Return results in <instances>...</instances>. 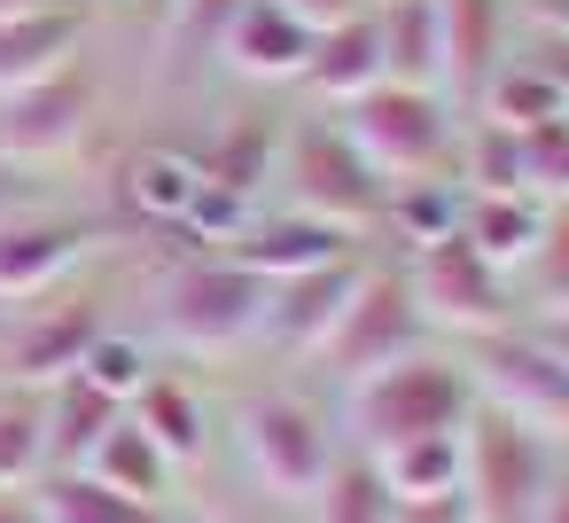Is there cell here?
Wrapping results in <instances>:
<instances>
[{
    "mask_svg": "<svg viewBox=\"0 0 569 523\" xmlns=\"http://www.w3.org/2000/svg\"><path fill=\"white\" fill-rule=\"evenodd\" d=\"M468 414H476V375H468L460 344L452 352L421 344V352H406V359L343 383V422H351L359 453H382V445L429 437V430H460Z\"/></svg>",
    "mask_w": 569,
    "mask_h": 523,
    "instance_id": "6da1fadb",
    "label": "cell"
},
{
    "mask_svg": "<svg viewBox=\"0 0 569 523\" xmlns=\"http://www.w3.org/2000/svg\"><path fill=\"white\" fill-rule=\"evenodd\" d=\"M553 468L561 461H553L546 430L476 398V414L460 430V507H468V523H538V507L553 492Z\"/></svg>",
    "mask_w": 569,
    "mask_h": 523,
    "instance_id": "7a4b0ae2",
    "label": "cell"
},
{
    "mask_svg": "<svg viewBox=\"0 0 569 523\" xmlns=\"http://www.w3.org/2000/svg\"><path fill=\"white\" fill-rule=\"evenodd\" d=\"M460 102L445 95V87H398V79H382V87H367V95H351L343 102V134L359 141V157L398 188V180H437V172H452V141H460Z\"/></svg>",
    "mask_w": 569,
    "mask_h": 523,
    "instance_id": "3957f363",
    "label": "cell"
},
{
    "mask_svg": "<svg viewBox=\"0 0 569 523\" xmlns=\"http://www.w3.org/2000/svg\"><path fill=\"white\" fill-rule=\"evenodd\" d=\"M273 180L289 188V211H312V219H328V227H343V235H375L382 211H390V180L359 157V141L343 134V118H336V126H328V118L289 126Z\"/></svg>",
    "mask_w": 569,
    "mask_h": 523,
    "instance_id": "277c9868",
    "label": "cell"
},
{
    "mask_svg": "<svg viewBox=\"0 0 569 523\" xmlns=\"http://www.w3.org/2000/svg\"><path fill=\"white\" fill-rule=\"evenodd\" d=\"M266 320V274L234 266L227 250H196L157 282V328L180 352H242Z\"/></svg>",
    "mask_w": 569,
    "mask_h": 523,
    "instance_id": "5b68a950",
    "label": "cell"
},
{
    "mask_svg": "<svg viewBox=\"0 0 569 523\" xmlns=\"http://www.w3.org/2000/svg\"><path fill=\"white\" fill-rule=\"evenodd\" d=\"M421 344H437V328H429L406 266L367 250V266H359V282H351V297H343V313H336V328L320 344V367L336 383H359V375H375V367H390V359H406Z\"/></svg>",
    "mask_w": 569,
    "mask_h": 523,
    "instance_id": "8992f818",
    "label": "cell"
},
{
    "mask_svg": "<svg viewBox=\"0 0 569 523\" xmlns=\"http://www.w3.org/2000/svg\"><path fill=\"white\" fill-rule=\"evenodd\" d=\"M406 282H413V297H421L429 328H437V336H452V344H468V336H491V328L522 320L515 274H507V266H491L460 227H452V235H437V243H421V250H406Z\"/></svg>",
    "mask_w": 569,
    "mask_h": 523,
    "instance_id": "52a82bcc",
    "label": "cell"
},
{
    "mask_svg": "<svg viewBox=\"0 0 569 523\" xmlns=\"http://www.w3.org/2000/svg\"><path fill=\"white\" fill-rule=\"evenodd\" d=\"M234 437H242L250 476H258L273 500H312V492H320V476H328V468H336V453H343V430H336V422H328V406H312L305 391L242 398Z\"/></svg>",
    "mask_w": 569,
    "mask_h": 523,
    "instance_id": "ba28073f",
    "label": "cell"
},
{
    "mask_svg": "<svg viewBox=\"0 0 569 523\" xmlns=\"http://www.w3.org/2000/svg\"><path fill=\"white\" fill-rule=\"evenodd\" d=\"M460 359H468L483 406H499V414L546 430L553 445L569 437V367H561L522 320H507V328H491V336H468Z\"/></svg>",
    "mask_w": 569,
    "mask_h": 523,
    "instance_id": "9c48e42d",
    "label": "cell"
},
{
    "mask_svg": "<svg viewBox=\"0 0 569 523\" xmlns=\"http://www.w3.org/2000/svg\"><path fill=\"white\" fill-rule=\"evenodd\" d=\"M94 126V79L79 63L17 87V95H0V157L40 172V165H63Z\"/></svg>",
    "mask_w": 569,
    "mask_h": 523,
    "instance_id": "30bf717a",
    "label": "cell"
},
{
    "mask_svg": "<svg viewBox=\"0 0 569 523\" xmlns=\"http://www.w3.org/2000/svg\"><path fill=\"white\" fill-rule=\"evenodd\" d=\"M359 266H367V250L266 282V320H258V344H273L281 359H320V344H328V328H336V313H343V297H351V282H359Z\"/></svg>",
    "mask_w": 569,
    "mask_h": 523,
    "instance_id": "8fae6325",
    "label": "cell"
},
{
    "mask_svg": "<svg viewBox=\"0 0 569 523\" xmlns=\"http://www.w3.org/2000/svg\"><path fill=\"white\" fill-rule=\"evenodd\" d=\"M94 219H71V211H17V219H0V297L24 305L40 289H56L87 250H94Z\"/></svg>",
    "mask_w": 569,
    "mask_h": 523,
    "instance_id": "7c38bea8",
    "label": "cell"
},
{
    "mask_svg": "<svg viewBox=\"0 0 569 523\" xmlns=\"http://www.w3.org/2000/svg\"><path fill=\"white\" fill-rule=\"evenodd\" d=\"M234 266H250V274H266V282H281V274H305V266H328V258H351V250H367V235H343V227H328V219H312V211H250L227 243H219Z\"/></svg>",
    "mask_w": 569,
    "mask_h": 523,
    "instance_id": "4fadbf2b",
    "label": "cell"
},
{
    "mask_svg": "<svg viewBox=\"0 0 569 523\" xmlns=\"http://www.w3.org/2000/svg\"><path fill=\"white\" fill-rule=\"evenodd\" d=\"M437 24H445V95L468 110L483 95V79L507 63L522 9L515 0H437Z\"/></svg>",
    "mask_w": 569,
    "mask_h": 523,
    "instance_id": "5bb4252c",
    "label": "cell"
},
{
    "mask_svg": "<svg viewBox=\"0 0 569 523\" xmlns=\"http://www.w3.org/2000/svg\"><path fill=\"white\" fill-rule=\"evenodd\" d=\"M305 56H312V24L297 9H281V0H242L219 40V63L250 87H297Z\"/></svg>",
    "mask_w": 569,
    "mask_h": 523,
    "instance_id": "9a60e30c",
    "label": "cell"
},
{
    "mask_svg": "<svg viewBox=\"0 0 569 523\" xmlns=\"http://www.w3.org/2000/svg\"><path fill=\"white\" fill-rule=\"evenodd\" d=\"M102 336V305L94 297H79V305H48V313H32V320H9V375L24 383V391H48V383H63L79 359H87V344Z\"/></svg>",
    "mask_w": 569,
    "mask_h": 523,
    "instance_id": "2e32d148",
    "label": "cell"
},
{
    "mask_svg": "<svg viewBox=\"0 0 569 523\" xmlns=\"http://www.w3.org/2000/svg\"><path fill=\"white\" fill-rule=\"evenodd\" d=\"M297 87L312 95V102H351V95H367V87H382V32H375V9H359V17H343V24H320L312 32V56H305V71H297Z\"/></svg>",
    "mask_w": 569,
    "mask_h": 523,
    "instance_id": "e0dca14e",
    "label": "cell"
},
{
    "mask_svg": "<svg viewBox=\"0 0 569 523\" xmlns=\"http://www.w3.org/2000/svg\"><path fill=\"white\" fill-rule=\"evenodd\" d=\"M79 40H87V9H40V17H0V95H17L63 63H79Z\"/></svg>",
    "mask_w": 569,
    "mask_h": 523,
    "instance_id": "ac0fdd59",
    "label": "cell"
},
{
    "mask_svg": "<svg viewBox=\"0 0 569 523\" xmlns=\"http://www.w3.org/2000/svg\"><path fill=\"white\" fill-rule=\"evenodd\" d=\"M546 227V196L538 188H460V235L491 258V266H522L530 243Z\"/></svg>",
    "mask_w": 569,
    "mask_h": 523,
    "instance_id": "d6986e66",
    "label": "cell"
},
{
    "mask_svg": "<svg viewBox=\"0 0 569 523\" xmlns=\"http://www.w3.org/2000/svg\"><path fill=\"white\" fill-rule=\"evenodd\" d=\"M375 32H382V79H398V87H445L437 0H375Z\"/></svg>",
    "mask_w": 569,
    "mask_h": 523,
    "instance_id": "ffe728a7",
    "label": "cell"
},
{
    "mask_svg": "<svg viewBox=\"0 0 569 523\" xmlns=\"http://www.w3.org/2000/svg\"><path fill=\"white\" fill-rule=\"evenodd\" d=\"M32 507H40V523H180L164 500H133L87 468H48Z\"/></svg>",
    "mask_w": 569,
    "mask_h": 523,
    "instance_id": "44dd1931",
    "label": "cell"
},
{
    "mask_svg": "<svg viewBox=\"0 0 569 523\" xmlns=\"http://www.w3.org/2000/svg\"><path fill=\"white\" fill-rule=\"evenodd\" d=\"M196 165H203V180L234 188L242 204H258V196H266V180L281 172V134H273V118L242 110V118H227V126H219V141H211Z\"/></svg>",
    "mask_w": 569,
    "mask_h": 523,
    "instance_id": "7402d4cb",
    "label": "cell"
},
{
    "mask_svg": "<svg viewBox=\"0 0 569 523\" xmlns=\"http://www.w3.org/2000/svg\"><path fill=\"white\" fill-rule=\"evenodd\" d=\"M126 414L164 445V461H172V468L203 461V445H211V414H203V398H196L180 375H149V383L126 398Z\"/></svg>",
    "mask_w": 569,
    "mask_h": 523,
    "instance_id": "603a6c76",
    "label": "cell"
},
{
    "mask_svg": "<svg viewBox=\"0 0 569 523\" xmlns=\"http://www.w3.org/2000/svg\"><path fill=\"white\" fill-rule=\"evenodd\" d=\"M40 406H48V468H87V453H94V437L126 414L110 391H94L87 375H63V383H48L40 391Z\"/></svg>",
    "mask_w": 569,
    "mask_h": 523,
    "instance_id": "cb8c5ba5",
    "label": "cell"
},
{
    "mask_svg": "<svg viewBox=\"0 0 569 523\" xmlns=\"http://www.w3.org/2000/svg\"><path fill=\"white\" fill-rule=\"evenodd\" d=\"M196 188H203V165H196L188 149H133V157H126V204H133L149 227H164V235H180Z\"/></svg>",
    "mask_w": 569,
    "mask_h": 523,
    "instance_id": "d4e9b609",
    "label": "cell"
},
{
    "mask_svg": "<svg viewBox=\"0 0 569 523\" xmlns=\"http://www.w3.org/2000/svg\"><path fill=\"white\" fill-rule=\"evenodd\" d=\"M87 476H102V484H118V492H133V500H164L172 492V461H164V445L133 422V414H118L102 437H94V453H87Z\"/></svg>",
    "mask_w": 569,
    "mask_h": 523,
    "instance_id": "484cf974",
    "label": "cell"
},
{
    "mask_svg": "<svg viewBox=\"0 0 569 523\" xmlns=\"http://www.w3.org/2000/svg\"><path fill=\"white\" fill-rule=\"evenodd\" d=\"M468 430V422H460ZM460 430H429V437H398L382 453H367L382 468V484L398 500H452L460 492Z\"/></svg>",
    "mask_w": 569,
    "mask_h": 523,
    "instance_id": "4316f807",
    "label": "cell"
},
{
    "mask_svg": "<svg viewBox=\"0 0 569 523\" xmlns=\"http://www.w3.org/2000/svg\"><path fill=\"white\" fill-rule=\"evenodd\" d=\"M476 118H491V126H515V134H530V126H546L553 110H569L553 87H546V71L522 56V48H507V63L483 79V95L468 102Z\"/></svg>",
    "mask_w": 569,
    "mask_h": 523,
    "instance_id": "83f0119b",
    "label": "cell"
},
{
    "mask_svg": "<svg viewBox=\"0 0 569 523\" xmlns=\"http://www.w3.org/2000/svg\"><path fill=\"white\" fill-rule=\"evenodd\" d=\"M312 507H320V523H390L398 492H390V484H382V468L351 445V453H336V468L320 476Z\"/></svg>",
    "mask_w": 569,
    "mask_h": 523,
    "instance_id": "f1b7e54d",
    "label": "cell"
},
{
    "mask_svg": "<svg viewBox=\"0 0 569 523\" xmlns=\"http://www.w3.org/2000/svg\"><path fill=\"white\" fill-rule=\"evenodd\" d=\"M515 297H522V320L530 313H561L569 305V196L546 204V227L530 243V258L515 266Z\"/></svg>",
    "mask_w": 569,
    "mask_h": 523,
    "instance_id": "f546056e",
    "label": "cell"
},
{
    "mask_svg": "<svg viewBox=\"0 0 569 523\" xmlns=\"http://www.w3.org/2000/svg\"><path fill=\"white\" fill-rule=\"evenodd\" d=\"M32 476H48V406H40V391L17 383L0 398V492H17Z\"/></svg>",
    "mask_w": 569,
    "mask_h": 523,
    "instance_id": "4dcf8cb0",
    "label": "cell"
},
{
    "mask_svg": "<svg viewBox=\"0 0 569 523\" xmlns=\"http://www.w3.org/2000/svg\"><path fill=\"white\" fill-rule=\"evenodd\" d=\"M242 0H172V17H164V63L172 79H196L203 63H219V40L234 24Z\"/></svg>",
    "mask_w": 569,
    "mask_h": 523,
    "instance_id": "1f68e13d",
    "label": "cell"
},
{
    "mask_svg": "<svg viewBox=\"0 0 569 523\" xmlns=\"http://www.w3.org/2000/svg\"><path fill=\"white\" fill-rule=\"evenodd\" d=\"M71 375H87L94 391H110V398L126 406V398H133V391H141V383L157 375V367H149V352H141V336H118V328H102V336L87 344V359H79Z\"/></svg>",
    "mask_w": 569,
    "mask_h": 523,
    "instance_id": "d6a6232c",
    "label": "cell"
},
{
    "mask_svg": "<svg viewBox=\"0 0 569 523\" xmlns=\"http://www.w3.org/2000/svg\"><path fill=\"white\" fill-rule=\"evenodd\" d=\"M522 172H530V188H538L546 204L569 196V110H553L546 126L522 134Z\"/></svg>",
    "mask_w": 569,
    "mask_h": 523,
    "instance_id": "836d02e7",
    "label": "cell"
},
{
    "mask_svg": "<svg viewBox=\"0 0 569 523\" xmlns=\"http://www.w3.org/2000/svg\"><path fill=\"white\" fill-rule=\"evenodd\" d=\"M538 71H546V87L569 102V32H553V24H522V40H515Z\"/></svg>",
    "mask_w": 569,
    "mask_h": 523,
    "instance_id": "e575fe53",
    "label": "cell"
},
{
    "mask_svg": "<svg viewBox=\"0 0 569 523\" xmlns=\"http://www.w3.org/2000/svg\"><path fill=\"white\" fill-rule=\"evenodd\" d=\"M40 204V188H32V172L24 165H9L0 157V219H17V211H32Z\"/></svg>",
    "mask_w": 569,
    "mask_h": 523,
    "instance_id": "d590c367",
    "label": "cell"
},
{
    "mask_svg": "<svg viewBox=\"0 0 569 523\" xmlns=\"http://www.w3.org/2000/svg\"><path fill=\"white\" fill-rule=\"evenodd\" d=\"M390 523H468V507H460V492L452 500H398Z\"/></svg>",
    "mask_w": 569,
    "mask_h": 523,
    "instance_id": "8d00e7d4",
    "label": "cell"
},
{
    "mask_svg": "<svg viewBox=\"0 0 569 523\" xmlns=\"http://www.w3.org/2000/svg\"><path fill=\"white\" fill-rule=\"evenodd\" d=\"M522 328H530V336H538V344H546V352L569 367V305H561V313H530Z\"/></svg>",
    "mask_w": 569,
    "mask_h": 523,
    "instance_id": "74e56055",
    "label": "cell"
},
{
    "mask_svg": "<svg viewBox=\"0 0 569 523\" xmlns=\"http://www.w3.org/2000/svg\"><path fill=\"white\" fill-rule=\"evenodd\" d=\"M281 9H297V17H305V24L320 32V24H343V17H359L367 0H281Z\"/></svg>",
    "mask_w": 569,
    "mask_h": 523,
    "instance_id": "f35d334b",
    "label": "cell"
},
{
    "mask_svg": "<svg viewBox=\"0 0 569 523\" xmlns=\"http://www.w3.org/2000/svg\"><path fill=\"white\" fill-rule=\"evenodd\" d=\"M522 24H553V32H569V0H522Z\"/></svg>",
    "mask_w": 569,
    "mask_h": 523,
    "instance_id": "ab89813d",
    "label": "cell"
},
{
    "mask_svg": "<svg viewBox=\"0 0 569 523\" xmlns=\"http://www.w3.org/2000/svg\"><path fill=\"white\" fill-rule=\"evenodd\" d=\"M538 523H569V468H553V492H546Z\"/></svg>",
    "mask_w": 569,
    "mask_h": 523,
    "instance_id": "60d3db41",
    "label": "cell"
},
{
    "mask_svg": "<svg viewBox=\"0 0 569 523\" xmlns=\"http://www.w3.org/2000/svg\"><path fill=\"white\" fill-rule=\"evenodd\" d=\"M0 523H40V507H32V500H17V492H0Z\"/></svg>",
    "mask_w": 569,
    "mask_h": 523,
    "instance_id": "b9f144b4",
    "label": "cell"
},
{
    "mask_svg": "<svg viewBox=\"0 0 569 523\" xmlns=\"http://www.w3.org/2000/svg\"><path fill=\"white\" fill-rule=\"evenodd\" d=\"M40 9H71V0H0V17H40Z\"/></svg>",
    "mask_w": 569,
    "mask_h": 523,
    "instance_id": "7bdbcfd3",
    "label": "cell"
},
{
    "mask_svg": "<svg viewBox=\"0 0 569 523\" xmlns=\"http://www.w3.org/2000/svg\"><path fill=\"white\" fill-rule=\"evenodd\" d=\"M9 313H17V305H9V297H0V336H9Z\"/></svg>",
    "mask_w": 569,
    "mask_h": 523,
    "instance_id": "ee69618b",
    "label": "cell"
},
{
    "mask_svg": "<svg viewBox=\"0 0 569 523\" xmlns=\"http://www.w3.org/2000/svg\"><path fill=\"white\" fill-rule=\"evenodd\" d=\"M367 9H375V0H367Z\"/></svg>",
    "mask_w": 569,
    "mask_h": 523,
    "instance_id": "f6af8a7d",
    "label": "cell"
}]
</instances>
